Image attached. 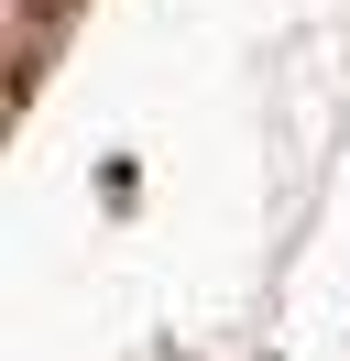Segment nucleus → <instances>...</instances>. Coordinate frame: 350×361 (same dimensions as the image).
Listing matches in <instances>:
<instances>
[]
</instances>
